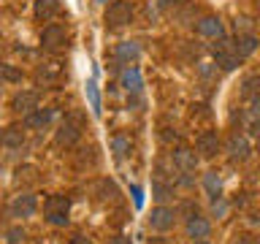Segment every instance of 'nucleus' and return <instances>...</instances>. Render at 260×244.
<instances>
[{"mask_svg":"<svg viewBox=\"0 0 260 244\" xmlns=\"http://www.w3.org/2000/svg\"><path fill=\"white\" fill-rule=\"evenodd\" d=\"M133 3L130 0H114V3L106 8V24L109 27H125V24L133 22Z\"/></svg>","mask_w":260,"mask_h":244,"instance_id":"1","label":"nucleus"},{"mask_svg":"<svg viewBox=\"0 0 260 244\" xmlns=\"http://www.w3.org/2000/svg\"><path fill=\"white\" fill-rule=\"evenodd\" d=\"M38 209V198L32 193H19L14 195V201L8 203V217H16V220H27L36 215Z\"/></svg>","mask_w":260,"mask_h":244,"instance_id":"2","label":"nucleus"},{"mask_svg":"<svg viewBox=\"0 0 260 244\" xmlns=\"http://www.w3.org/2000/svg\"><path fill=\"white\" fill-rule=\"evenodd\" d=\"M174 225H176V211L171 209V206L160 203V206L152 209V215H149V228H152V231L166 233V231H171Z\"/></svg>","mask_w":260,"mask_h":244,"instance_id":"3","label":"nucleus"},{"mask_svg":"<svg viewBox=\"0 0 260 244\" xmlns=\"http://www.w3.org/2000/svg\"><path fill=\"white\" fill-rule=\"evenodd\" d=\"M65 41H68V30L62 24H46L44 33H41V44H44V49H52V52L62 49Z\"/></svg>","mask_w":260,"mask_h":244,"instance_id":"4","label":"nucleus"},{"mask_svg":"<svg viewBox=\"0 0 260 244\" xmlns=\"http://www.w3.org/2000/svg\"><path fill=\"white\" fill-rule=\"evenodd\" d=\"M38 101H41V95L36 89H22V93H16L11 98V109L16 114H30V111L38 109Z\"/></svg>","mask_w":260,"mask_h":244,"instance_id":"5","label":"nucleus"},{"mask_svg":"<svg viewBox=\"0 0 260 244\" xmlns=\"http://www.w3.org/2000/svg\"><path fill=\"white\" fill-rule=\"evenodd\" d=\"M225 152H228V158H231L233 163H244L249 158V141L244 136L233 133L231 138H228V144H225Z\"/></svg>","mask_w":260,"mask_h":244,"instance_id":"6","label":"nucleus"},{"mask_svg":"<svg viewBox=\"0 0 260 244\" xmlns=\"http://www.w3.org/2000/svg\"><path fill=\"white\" fill-rule=\"evenodd\" d=\"M219 152V136L217 130H203L198 136V155L201 158H214Z\"/></svg>","mask_w":260,"mask_h":244,"instance_id":"7","label":"nucleus"},{"mask_svg":"<svg viewBox=\"0 0 260 244\" xmlns=\"http://www.w3.org/2000/svg\"><path fill=\"white\" fill-rule=\"evenodd\" d=\"M198 160H201V155H195V149H190V146H179L174 152V166L179 171H195Z\"/></svg>","mask_w":260,"mask_h":244,"instance_id":"8","label":"nucleus"},{"mask_svg":"<svg viewBox=\"0 0 260 244\" xmlns=\"http://www.w3.org/2000/svg\"><path fill=\"white\" fill-rule=\"evenodd\" d=\"M54 138H57V144H60V146H73V144L81 138V130H79L76 122L65 119L62 125L57 128V136H54Z\"/></svg>","mask_w":260,"mask_h":244,"instance_id":"9","label":"nucleus"},{"mask_svg":"<svg viewBox=\"0 0 260 244\" xmlns=\"http://www.w3.org/2000/svg\"><path fill=\"white\" fill-rule=\"evenodd\" d=\"M52 117H54L52 109H36V111L24 114V122H22V125L27 128V130H38V128H46L49 122H52Z\"/></svg>","mask_w":260,"mask_h":244,"instance_id":"10","label":"nucleus"},{"mask_svg":"<svg viewBox=\"0 0 260 244\" xmlns=\"http://www.w3.org/2000/svg\"><path fill=\"white\" fill-rule=\"evenodd\" d=\"M211 233V223L206 217H201V215H195V217H190L187 220V236H190V239H206V236Z\"/></svg>","mask_w":260,"mask_h":244,"instance_id":"11","label":"nucleus"},{"mask_svg":"<svg viewBox=\"0 0 260 244\" xmlns=\"http://www.w3.org/2000/svg\"><path fill=\"white\" fill-rule=\"evenodd\" d=\"M195 30H198V36H203V38H222V22H219L217 16H203V19L195 24Z\"/></svg>","mask_w":260,"mask_h":244,"instance_id":"12","label":"nucleus"},{"mask_svg":"<svg viewBox=\"0 0 260 244\" xmlns=\"http://www.w3.org/2000/svg\"><path fill=\"white\" fill-rule=\"evenodd\" d=\"M257 44H260L257 36H252V33H241V36L236 38V44H233V52L239 57H249L257 49Z\"/></svg>","mask_w":260,"mask_h":244,"instance_id":"13","label":"nucleus"},{"mask_svg":"<svg viewBox=\"0 0 260 244\" xmlns=\"http://www.w3.org/2000/svg\"><path fill=\"white\" fill-rule=\"evenodd\" d=\"M60 14V0H36V19L49 22Z\"/></svg>","mask_w":260,"mask_h":244,"instance_id":"14","label":"nucleus"},{"mask_svg":"<svg viewBox=\"0 0 260 244\" xmlns=\"http://www.w3.org/2000/svg\"><path fill=\"white\" fill-rule=\"evenodd\" d=\"M241 98L244 101H260V73H252L241 81Z\"/></svg>","mask_w":260,"mask_h":244,"instance_id":"15","label":"nucleus"},{"mask_svg":"<svg viewBox=\"0 0 260 244\" xmlns=\"http://www.w3.org/2000/svg\"><path fill=\"white\" fill-rule=\"evenodd\" d=\"M3 144L8 149H16V146L24 144V125H8L3 130Z\"/></svg>","mask_w":260,"mask_h":244,"instance_id":"16","label":"nucleus"},{"mask_svg":"<svg viewBox=\"0 0 260 244\" xmlns=\"http://www.w3.org/2000/svg\"><path fill=\"white\" fill-rule=\"evenodd\" d=\"M122 87L127 89V93H141V87H144V79H141V71L138 68H127L125 73H122Z\"/></svg>","mask_w":260,"mask_h":244,"instance_id":"17","label":"nucleus"},{"mask_svg":"<svg viewBox=\"0 0 260 244\" xmlns=\"http://www.w3.org/2000/svg\"><path fill=\"white\" fill-rule=\"evenodd\" d=\"M68 206H71V201L65 195H49L44 203V211L46 215H68Z\"/></svg>","mask_w":260,"mask_h":244,"instance_id":"18","label":"nucleus"},{"mask_svg":"<svg viewBox=\"0 0 260 244\" xmlns=\"http://www.w3.org/2000/svg\"><path fill=\"white\" fill-rule=\"evenodd\" d=\"M138 54H141V49H138L136 41H122L117 46V60H122V63H133V60H138Z\"/></svg>","mask_w":260,"mask_h":244,"instance_id":"19","label":"nucleus"},{"mask_svg":"<svg viewBox=\"0 0 260 244\" xmlns=\"http://www.w3.org/2000/svg\"><path fill=\"white\" fill-rule=\"evenodd\" d=\"M152 195H154V201L166 203V201L174 198V185H168L166 179H154L152 182Z\"/></svg>","mask_w":260,"mask_h":244,"instance_id":"20","label":"nucleus"},{"mask_svg":"<svg viewBox=\"0 0 260 244\" xmlns=\"http://www.w3.org/2000/svg\"><path fill=\"white\" fill-rule=\"evenodd\" d=\"M203 187H206V193H209V198H211V201H217V198H219L222 182H219L217 171H206V174H203Z\"/></svg>","mask_w":260,"mask_h":244,"instance_id":"21","label":"nucleus"},{"mask_svg":"<svg viewBox=\"0 0 260 244\" xmlns=\"http://www.w3.org/2000/svg\"><path fill=\"white\" fill-rule=\"evenodd\" d=\"M111 149H114V155H117V158H125V155L133 149V141H130L127 133H117V136L111 138Z\"/></svg>","mask_w":260,"mask_h":244,"instance_id":"22","label":"nucleus"},{"mask_svg":"<svg viewBox=\"0 0 260 244\" xmlns=\"http://www.w3.org/2000/svg\"><path fill=\"white\" fill-rule=\"evenodd\" d=\"M24 241H27V231L22 225L6 228V244H24Z\"/></svg>","mask_w":260,"mask_h":244,"instance_id":"23","label":"nucleus"},{"mask_svg":"<svg viewBox=\"0 0 260 244\" xmlns=\"http://www.w3.org/2000/svg\"><path fill=\"white\" fill-rule=\"evenodd\" d=\"M87 98H89V106H92V114L98 117L101 114V93H98L95 81H87Z\"/></svg>","mask_w":260,"mask_h":244,"instance_id":"24","label":"nucleus"},{"mask_svg":"<svg viewBox=\"0 0 260 244\" xmlns=\"http://www.w3.org/2000/svg\"><path fill=\"white\" fill-rule=\"evenodd\" d=\"M60 63H46V65H41V68H38V79H44V81H49V79H57V76H60Z\"/></svg>","mask_w":260,"mask_h":244,"instance_id":"25","label":"nucleus"},{"mask_svg":"<svg viewBox=\"0 0 260 244\" xmlns=\"http://www.w3.org/2000/svg\"><path fill=\"white\" fill-rule=\"evenodd\" d=\"M3 79L8 81V84H19V81L24 79V73L16 68V65H11V63H6L3 65Z\"/></svg>","mask_w":260,"mask_h":244,"instance_id":"26","label":"nucleus"},{"mask_svg":"<svg viewBox=\"0 0 260 244\" xmlns=\"http://www.w3.org/2000/svg\"><path fill=\"white\" fill-rule=\"evenodd\" d=\"M249 27H252L249 16H239V19H236V30H239V36H241V33H249Z\"/></svg>","mask_w":260,"mask_h":244,"instance_id":"27","label":"nucleus"},{"mask_svg":"<svg viewBox=\"0 0 260 244\" xmlns=\"http://www.w3.org/2000/svg\"><path fill=\"white\" fill-rule=\"evenodd\" d=\"M130 193H133V201H136V209H141L144 206V190L138 185H133L130 187Z\"/></svg>","mask_w":260,"mask_h":244,"instance_id":"28","label":"nucleus"},{"mask_svg":"<svg viewBox=\"0 0 260 244\" xmlns=\"http://www.w3.org/2000/svg\"><path fill=\"white\" fill-rule=\"evenodd\" d=\"M182 3H184V0H157V8H160V11H171V8H176Z\"/></svg>","mask_w":260,"mask_h":244,"instance_id":"29","label":"nucleus"},{"mask_svg":"<svg viewBox=\"0 0 260 244\" xmlns=\"http://www.w3.org/2000/svg\"><path fill=\"white\" fill-rule=\"evenodd\" d=\"M46 220L52 225H68V215H46Z\"/></svg>","mask_w":260,"mask_h":244,"instance_id":"30","label":"nucleus"},{"mask_svg":"<svg viewBox=\"0 0 260 244\" xmlns=\"http://www.w3.org/2000/svg\"><path fill=\"white\" fill-rule=\"evenodd\" d=\"M249 136L255 138V141L260 144V117H255V122L249 125Z\"/></svg>","mask_w":260,"mask_h":244,"instance_id":"31","label":"nucleus"},{"mask_svg":"<svg viewBox=\"0 0 260 244\" xmlns=\"http://www.w3.org/2000/svg\"><path fill=\"white\" fill-rule=\"evenodd\" d=\"M225 209H228V206H225V203L217 198V201H214V215H219V217H222V215H225Z\"/></svg>","mask_w":260,"mask_h":244,"instance_id":"32","label":"nucleus"},{"mask_svg":"<svg viewBox=\"0 0 260 244\" xmlns=\"http://www.w3.org/2000/svg\"><path fill=\"white\" fill-rule=\"evenodd\" d=\"M71 244H92V241H89L87 236H81V233H76V236H73V239H71Z\"/></svg>","mask_w":260,"mask_h":244,"instance_id":"33","label":"nucleus"},{"mask_svg":"<svg viewBox=\"0 0 260 244\" xmlns=\"http://www.w3.org/2000/svg\"><path fill=\"white\" fill-rule=\"evenodd\" d=\"M236 244H260V239H252V236H241Z\"/></svg>","mask_w":260,"mask_h":244,"instance_id":"34","label":"nucleus"},{"mask_svg":"<svg viewBox=\"0 0 260 244\" xmlns=\"http://www.w3.org/2000/svg\"><path fill=\"white\" fill-rule=\"evenodd\" d=\"M252 114H255V117H260V101L252 103Z\"/></svg>","mask_w":260,"mask_h":244,"instance_id":"35","label":"nucleus"},{"mask_svg":"<svg viewBox=\"0 0 260 244\" xmlns=\"http://www.w3.org/2000/svg\"><path fill=\"white\" fill-rule=\"evenodd\" d=\"M195 244H209V241H206V239H198V241H195Z\"/></svg>","mask_w":260,"mask_h":244,"instance_id":"36","label":"nucleus"},{"mask_svg":"<svg viewBox=\"0 0 260 244\" xmlns=\"http://www.w3.org/2000/svg\"><path fill=\"white\" fill-rule=\"evenodd\" d=\"M98 3H109V0H98Z\"/></svg>","mask_w":260,"mask_h":244,"instance_id":"37","label":"nucleus"}]
</instances>
